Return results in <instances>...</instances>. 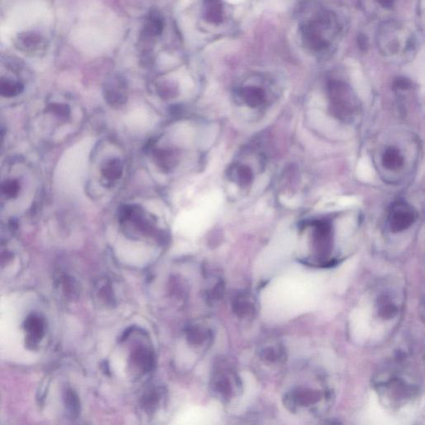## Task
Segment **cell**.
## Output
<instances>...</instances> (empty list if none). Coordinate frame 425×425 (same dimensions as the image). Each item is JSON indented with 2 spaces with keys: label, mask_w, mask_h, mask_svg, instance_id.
Wrapping results in <instances>:
<instances>
[{
  "label": "cell",
  "mask_w": 425,
  "mask_h": 425,
  "mask_svg": "<svg viewBox=\"0 0 425 425\" xmlns=\"http://www.w3.org/2000/svg\"><path fill=\"white\" fill-rule=\"evenodd\" d=\"M329 108L334 117L345 123L352 121L359 112V106L355 98L341 88L330 90Z\"/></svg>",
  "instance_id": "cell-1"
},
{
  "label": "cell",
  "mask_w": 425,
  "mask_h": 425,
  "mask_svg": "<svg viewBox=\"0 0 425 425\" xmlns=\"http://www.w3.org/2000/svg\"><path fill=\"white\" fill-rule=\"evenodd\" d=\"M416 219V211L406 202H396L389 208L388 223L393 233H400L408 230Z\"/></svg>",
  "instance_id": "cell-2"
},
{
  "label": "cell",
  "mask_w": 425,
  "mask_h": 425,
  "mask_svg": "<svg viewBox=\"0 0 425 425\" xmlns=\"http://www.w3.org/2000/svg\"><path fill=\"white\" fill-rule=\"evenodd\" d=\"M314 229V247L319 258L328 257L332 250V228L326 220H316L310 223Z\"/></svg>",
  "instance_id": "cell-3"
},
{
  "label": "cell",
  "mask_w": 425,
  "mask_h": 425,
  "mask_svg": "<svg viewBox=\"0 0 425 425\" xmlns=\"http://www.w3.org/2000/svg\"><path fill=\"white\" fill-rule=\"evenodd\" d=\"M10 170L0 173V204L5 206L7 203L14 202L19 199L25 187L23 183V177L13 175Z\"/></svg>",
  "instance_id": "cell-4"
},
{
  "label": "cell",
  "mask_w": 425,
  "mask_h": 425,
  "mask_svg": "<svg viewBox=\"0 0 425 425\" xmlns=\"http://www.w3.org/2000/svg\"><path fill=\"white\" fill-rule=\"evenodd\" d=\"M14 43L19 51L31 56H40L47 49L45 39L33 32L19 34Z\"/></svg>",
  "instance_id": "cell-5"
},
{
  "label": "cell",
  "mask_w": 425,
  "mask_h": 425,
  "mask_svg": "<svg viewBox=\"0 0 425 425\" xmlns=\"http://www.w3.org/2000/svg\"><path fill=\"white\" fill-rule=\"evenodd\" d=\"M105 97L112 106L123 104L127 99V85L123 78L113 77L105 86Z\"/></svg>",
  "instance_id": "cell-6"
},
{
  "label": "cell",
  "mask_w": 425,
  "mask_h": 425,
  "mask_svg": "<svg viewBox=\"0 0 425 425\" xmlns=\"http://www.w3.org/2000/svg\"><path fill=\"white\" fill-rule=\"evenodd\" d=\"M320 400V395L318 392L308 391H295L287 393L285 398V404L290 411H295L298 407L310 406L316 404Z\"/></svg>",
  "instance_id": "cell-7"
},
{
  "label": "cell",
  "mask_w": 425,
  "mask_h": 425,
  "mask_svg": "<svg viewBox=\"0 0 425 425\" xmlns=\"http://www.w3.org/2000/svg\"><path fill=\"white\" fill-rule=\"evenodd\" d=\"M229 177L231 181L239 184V186L246 187L253 183L254 172L249 165L234 164L230 168Z\"/></svg>",
  "instance_id": "cell-8"
},
{
  "label": "cell",
  "mask_w": 425,
  "mask_h": 425,
  "mask_svg": "<svg viewBox=\"0 0 425 425\" xmlns=\"http://www.w3.org/2000/svg\"><path fill=\"white\" fill-rule=\"evenodd\" d=\"M381 164L388 171H399L404 167V158L399 148L389 147L381 156Z\"/></svg>",
  "instance_id": "cell-9"
},
{
  "label": "cell",
  "mask_w": 425,
  "mask_h": 425,
  "mask_svg": "<svg viewBox=\"0 0 425 425\" xmlns=\"http://www.w3.org/2000/svg\"><path fill=\"white\" fill-rule=\"evenodd\" d=\"M164 21L158 12L154 10L149 13L143 27V37L147 39L154 38L162 33Z\"/></svg>",
  "instance_id": "cell-10"
},
{
  "label": "cell",
  "mask_w": 425,
  "mask_h": 425,
  "mask_svg": "<svg viewBox=\"0 0 425 425\" xmlns=\"http://www.w3.org/2000/svg\"><path fill=\"white\" fill-rule=\"evenodd\" d=\"M123 173V163L120 159L112 158L106 160L101 167V175L110 182H115Z\"/></svg>",
  "instance_id": "cell-11"
},
{
  "label": "cell",
  "mask_w": 425,
  "mask_h": 425,
  "mask_svg": "<svg viewBox=\"0 0 425 425\" xmlns=\"http://www.w3.org/2000/svg\"><path fill=\"white\" fill-rule=\"evenodd\" d=\"M204 18L208 22L219 23L223 18V3L221 0H203Z\"/></svg>",
  "instance_id": "cell-12"
},
{
  "label": "cell",
  "mask_w": 425,
  "mask_h": 425,
  "mask_svg": "<svg viewBox=\"0 0 425 425\" xmlns=\"http://www.w3.org/2000/svg\"><path fill=\"white\" fill-rule=\"evenodd\" d=\"M233 308L234 313L242 318L253 317L256 312L254 302L245 294L240 295L235 299Z\"/></svg>",
  "instance_id": "cell-13"
},
{
  "label": "cell",
  "mask_w": 425,
  "mask_h": 425,
  "mask_svg": "<svg viewBox=\"0 0 425 425\" xmlns=\"http://www.w3.org/2000/svg\"><path fill=\"white\" fill-rule=\"evenodd\" d=\"M240 97L251 108H258L265 104V93L260 89L254 88H243L240 92Z\"/></svg>",
  "instance_id": "cell-14"
},
{
  "label": "cell",
  "mask_w": 425,
  "mask_h": 425,
  "mask_svg": "<svg viewBox=\"0 0 425 425\" xmlns=\"http://www.w3.org/2000/svg\"><path fill=\"white\" fill-rule=\"evenodd\" d=\"M23 85L21 82L8 77H0V97L11 98L21 95Z\"/></svg>",
  "instance_id": "cell-15"
},
{
  "label": "cell",
  "mask_w": 425,
  "mask_h": 425,
  "mask_svg": "<svg viewBox=\"0 0 425 425\" xmlns=\"http://www.w3.org/2000/svg\"><path fill=\"white\" fill-rule=\"evenodd\" d=\"M156 163L164 171H170L175 167L177 157L171 149H158L154 153Z\"/></svg>",
  "instance_id": "cell-16"
},
{
  "label": "cell",
  "mask_w": 425,
  "mask_h": 425,
  "mask_svg": "<svg viewBox=\"0 0 425 425\" xmlns=\"http://www.w3.org/2000/svg\"><path fill=\"white\" fill-rule=\"evenodd\" d=\"M26 328L29 330L30 341H32L33 345L41 339L43 326L40 319L36 316L27 319Z\"/></svg>",
  "instance_id": "cell-17"
},
{
  "label": "cell",
  "mask_w": 425,
  "mask_h": 425,
  "mask_svg": "<svg viewBox=\"0 0 425 425\" xmlns=\"http://www.w3.org/2000/svg\"><path fill=\"white\" fill-rule=\"evenodd\" d=\"M136 362L143 367L145 371H151L154 365V359H153L151 353L147 350L141 349L136 352Z\"/></svg>",
  "instance_id": "cell-18"
},
{
  "label": "cell",
  "mask_w": 425,
  "mask_h": 425,
  "mask_svg": "<svg viewBox=\"0 0 425 425\" xmlns=\"http://www.w3.org/2000/svg\"><path fill=\"white\" fill-rule=\"evenodd\" d=\"M187 338L192 345H200L207 340L208 334L202 329L192 328L187 332Z\"/></svg>",
  "instance_id": "cell-19"
},
{
  "label": "cell",
  "mask_w": 425,
  "mask_h": 425,
  "mask_svg": "<svg viewBox=\"0 0 425 425\" xmlns=\"http://www.w3.org/2000/svg\"><path fill=\"white\" fill-rule=\"evenodd\" d=\"M284 352L279 348H273V346H267L263 349L261 352V357L263 360L267 361L275 362L282 359Z\"/></svg>",
  "instance_id": "cell-20"
},
{
  "label": "cell",
  "mask_w": 425,
  "mask_h": 425,
  "mask_svg": "<svg viewBox=\"0 0 425 425\" xmlns=\"http://www.w3.org/2000/svg\"><path fill=\"white\" fill-rule=\"evenodd\" d=\"M66 404L71 414L73 416L77 415L78 413H80V404L74 391H68V392H66Z\"/></svg>",
  "instance_id": "cell-21"
},
{
  "label": "cell",
  "mask_w": 425,
  "mask_h": 425,
  "mask_svg": "<svg viewBox=\"0 0 425 425\" xmlns=\"http://www.w3.org/2000/svg\"><path fill=\"white\" fill-rule=\"evenodd\" d=\"M380 313L385 318H391L395 316L397 313V308L391 302L383 299L380 303Z\"/></svg>",
  "instance_id": "cell-22"
},
{
  "label": "cell",
  "mask_w": 425,
  "mask_h": 425,
  "mask_svg": "<svg viewBox=\"0 0 425 425\" xmlns=\"http://www.w3.org/2000/svg\"><path fill=\"white\" fill-rule=\"evenodd\" d=\"M216 389L224 397H230L232 387L228 378L222 377L216 382Z\"/></svg>",
  "instance_id": "cell-23"
},
{
  "label": "cell",
  "mask_w": 425,
  "mask_h": 425,
  "mask_svg": "<svg viewBox=\"0 0 425 425\" xmlns=\"http://www.w3.org/2000/svg\"><path fill=\"white\" fill-rule=\"evenodd\" d=\"M159 400V393L157 391H152L143 399L144 407L147 409L148 411H151V409H154L156 405L158 404Z\"/></svg>",
  "instance_id": "cell-24"
},
{
  "label": "cell",
  "mask_w": 425,
  "mask_h": 425,
  "mask_svg": "<svg viewBox=\"0 0 425 425\" xmlns=\"http://www.w3.org/2000/svg\"><path fill=\"white\" fill-rule=\"evenodd\" d=\"M101 298L104 300L108 303L109 305H114L115 303V299H114V295L111 289V287H104V289L101 290Z\"/></svg>",
  "instance_id": "cell-25"
},
{
  "label": "cell",
  "mask_w": 425,
  "mask_h": 425,
  "mask_svg": "<svg viewBox=\"0 0 425 425\" xmlns=\"http://www.w3.org/2000/svg\"><path fill=\"white\" fill-rule=\"evenodd\" d=\"M287 0H269V9L275 11H283L287 9Z\"/></svg>",
  "instance_id": "cell-26"
},
{
  "label": "cell",
  "mask_w": 425,
  "mask_h": 425,
  "mask_svg": "<svg viewBox=\"0 0 425 425\" xmlns=\"http://www.w3.org/2000/svg\"><path fill=\"white\" fill-rule=\"evenodd\" d=\"M223 295V282H219L217 286L215 287L212 291V297L214 299H219Z\"/></svg>",
  "instance_id": "cell-27"
},
{
  "label": "cell",
  "mask_w": 425,
  "mask_h": 425,
  "mask_svg": "<svg viewBox=\"0 0 425 425\" xmlns=\"http://www.w3.org/2000/svg\"><path fill=\"white\" fill-rule=\"evenodd\" d=\"M5 131L1 125H0V149H2V145L3 143V139H5Z\"/></svg>",
  "instance_id": "cell-28"
}]
</instances>
